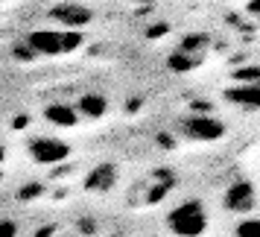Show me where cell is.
<instances>
[{
	"label": "cell",
	"mask_w": 260,
	"mask_h": 237,
	"mask_svg": "<svg viewBox=\"0 0 260 237\" xmlns=\"http://www.w3.org/2000/svg\"><path fill=\"white\" fill-rule=\"evenodd\" d=\"M50 15L59 21L61 29H73V33H79L88 21H91V12L88 9H82V6H56V9H50Z\"/></svg>",
	"instance_id": "6"
},
{
	"label": "cell",
	"mask_w": 260,
	"mask_h": 237,
	"mask_svg": "<svg viewBox=\"0 0 260 237\" xmlns=\"http://www.w3.org/2000/svg\"><path fill=\"white\" fill-rule=\"evenodd\" d=\"M68 143L64 141H56V138H36L29 141V155L36 158L38 164H59L68 158Z\"/></svg>",
	"instance_id": "4"
},
{
	"label": "cell",
	"mask_w": 260,
	"mask_h": 237,
	"mask_svg": "<svg viewBox=\"0 0 260 237\" xmlns=\"http://www.w3.org/2000/svg\"><path fill=\"white\" fill-rule=\"evenodd\" d=\"M225 100L243 108H260V82L254 85H234L225 91Z\"/></svg>",
	"instance_id": "8"
},
{
	"label": "cell",
	"mask_w": 260,
	"mask_h": 237,
	"mask_svg": "<svg viewBox=\"0 0 260 237\" xmlns=\"http://www.w3.org/2000/svg\"><path fill=\"white\" fill-rule=\"evenodd\" d=\"M178 129L187 135L190 141H216L225 135V126L216 117H208V114H193V117H184L178 123Z\"/></svg>",
	"instance_id": "3"
},
{
	"label": "cell",
	"mask_w": 260,
	"mask_h": 237,
	"mask_svg": "<svg viewBox=\"0 0 260 237\" xmlns=\"http://www.w3.org/2000/svg\"><path fill=\"white\" fill-rule=\"evenodd\" d=\"M26 44L32 47V53L41 56H64L82 44V33L73 29H36L26 36Z\"/></svg>",
	"instance_id": "2"
},
{
	"label": "cell",
	"mask_w": 260,
	"mask_h": 237,
	"mask_svg": "<svg viewBox=\"0 0 260 237\" xmlns=\"http://www.w3.org/2000/svg\"><path fill=\"white\" fill-rule=\"evenodd\" d=\"M44 117L53 123V126H76L79 123V111L71 106H61V103H53V106L44 108Z\"/></svg>",
	"instance_id": "10"
},
{
	"label": "cell",
	"mask_w": 260,
	"mask_h": 237,
	"mask_svg": "<svg viewBox=\"0 0 260 237\" xmlns=\"http://www.w3.org/2000/svg\"><path fill=\"white\" fill-rule=\"evenodd\" d=\"M114 182H117V170L111 164H100L91 170V176L85 179V190H91V193H106V190L114 188Z\"/></svg>",
	"instance_id": "7"
},
{
	"label": "cell",
	"mask_w": 260,
	"mask_h": 237,
	"mask_svg": "<svg viewBox=\"0 0 260 237\" xmlns=\"http://www.w3.org/2000/svg\"><path fill=\"white\" fill-rule=\"evenodd\" d=\"M234 79L240 85H254V82H260V68H243V71L234 73Z\"/></svg>",
	"instance_id": "12"
},
{
	"label": "cell",
	"mask_w": 260,
	"mask_h": 237,
	"mask_svg": "<svg viewBox=\"0 0 260 237\" xmlns=\"http://www.w3.org/2000/svg\"><path fill=\"white\" fill-rule=\"evenodd\" d=\"M167 228L176 237H202L208 231V211L199 199L178 202L173 211L167 214Z\"/></svg>",
	"instance_id": "1"
},
{
	"label": "cell",
	"mask_w": 260,
	"mask_h": 237,
	"mask_svg": "<svg viewBox=\"0 0 260 237\" xmlns=\"http://www.w3.org/2000/svg\"><path fill=\"white\" fill-rule=\"evenodd\" d=\"M246 9H248L251 15H260V0H248V3H246Z\"/></svg>",
	"instance_id": "13"
},
{
	"label": "cell",
	"mask_w": 260,
	"mask_h": 237,
	"mask_svg": "<svg viewBox=\"0 0 260 237\" xmlns=\"http://www.w3.org/2000/svg\"><path fill=\"white\" fill-rule=\"evenodd\" d=\"M251 205H254V188L248 182H234L231 188L225 190V208L228 211L246 214V211H251Z\"/></svg>",
	"instance_id": "5"
},
{
	"label": "cell",
	"mask_w": 260,
	"mask_h": 237,
	"mask_svg": "<svg viewBox=\"0 0 260 237\" xmlns=\"http://www.w3.org/2000/svg\"><path fill=\"white\" fill-rule=\"evenodd\" d=\"M237 237H260V220L246 217L243 223L237 225Z\"/></svg>",
	"instance_id": "11"
},
{
	"label": "cell",
	"mask_w": 260,
	"mask_h": 237,
	"mask_svg": "<svg viewBox=\"0 0 260 237\" xmlns=\"http://www.w3.org/2000/svg\"><path fill=\"white\" fill-rule=\"evenodd\" d=\"M76 111H79L82 117H88V120H96V117H103V114L108 111V100L103 94H82L79 103H76Z\"/></svg>",
	"instance_id": "9"
}]
</instances>
